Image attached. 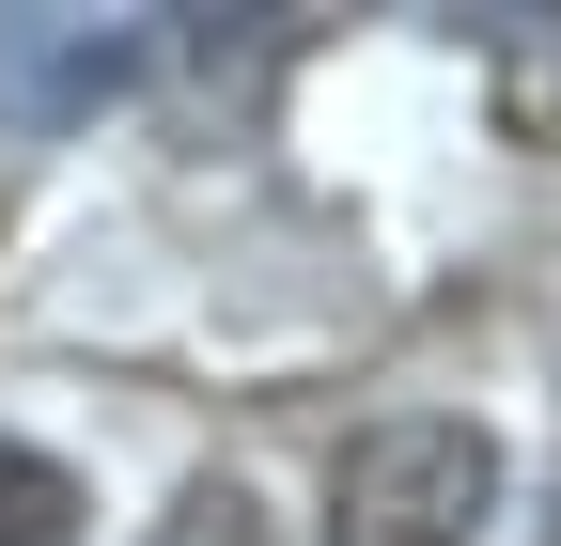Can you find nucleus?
Returning <instances> with one entry per match:
<instances>
[{"mask_svg": "<svg viewBox=\"0 0 561 546\" xmlns=\"http://www.w3.org/2000/svg\"><path fill=\"white\" fill-rule=\"evenodd\" d=\"M500 515V437L468 406H390L328 468V546H483Z\"/></svg>", "mask_w": 561, "mask_h": 546, "instance_id": "1", "label": "nucleus"}, {"mask_svg": "<svg viewBox=\"0 0 561 546\" xmlns=\"http://www.w3.org/2000/svg\"><path fill=\"white\" fill-rule=\"evenodd\" d=\"M79 531H94V485L32 437H0V546H79Z\"/></svg>", "mask_w": 561, "mask_h": 546, "instance_id": "3", "label": "nucleus"}, {"mask_svg": "<svg viewBox=\"0 0 561 546\" xmlns=\"http://www.w3.org/2000/svg\"><path fill=\"white\" fill-rule=\"evenodd\" d=\"M546 546H561V500H546Z\"/></svg>", "mask_w": 561, "mask_h": 546, "instance_id": "5", "label": "nucleus"}, {"mask_svg": "<svg viewBox=\"0 0 561 546\" xmlns=\"http://www.w3.org/2000/svg\"><path fill=\"white\" fill-rule=\"evenodd\" d=\"M140 62H157L140 16H0V125L62 141V125H94Z\"/></svg>", "mask_w": 561, "mask_h": 546, "instance_id": "2", "label": "nucleus"}, {"mask_svg": "<svg viewBox=\"0 0 561 546\" xmlns=\"http://www.w3.org/2000/svg\"><path fill=\"white\" fill-rule=\"evenodd\" d=\"M157 546H280V515H265V500L234 485V468H203V485H187V500L157 515Z\"/></svg>", "mask_w": 561, "mask_h": 546, "instance_id": "4", "label": "nucleus"}]
</instances>
